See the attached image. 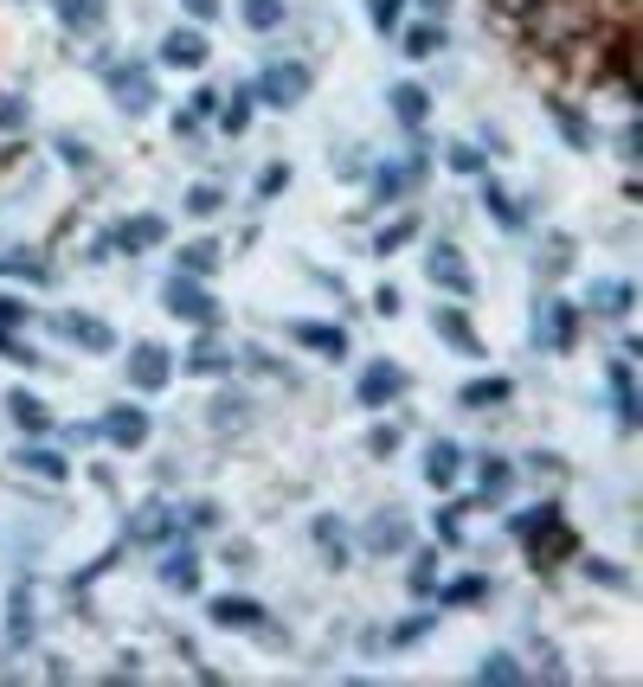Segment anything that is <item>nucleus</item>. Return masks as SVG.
I'll return each mask as SVG.
<instances>
[{"label":"nucleus","instance_id":"obj_33","mask_svg":"<svg viewBox=\"0 0 643 687\" xmlns=\"http://www.w3.org/2000/svg\"><path fill=\"white\" fill-rule=\"evenodd\" d=\"M592 309H598V315H625V309H631V283H605V289H592Z\"/></svg>","mask_w":643,"mask_h":687},{"label":"nucleus","instance_id":"obj_48","mask_svg":"<svg viewBox=\"0 0 643 687\" xmlns=\"http://www.w3.org/2000/svg\"><path fill=\"white\" fill-rule=\"evenodd\" d=\"M0 129H26V103L20 97H0Z\"/></svg>","mask_w":643,"mask_h":687},{"label":"nucleus","instance_id":"obj_55","mask_svg":"<svg viewBox=\"0 0 643 687\" xmlns=\"http://www.w3.org/2000/svg\"><path fill=\"white\" fill-rule=\"evenodd\" d=\"M187 13H194V20H213V13H219V0H187Z\"/></svg>","mask_w":643,"mask_h":687},{"label":"nucleus","instance_id":"obj_54","mask_svg":"<svg viewBox=\"0 0 643 687\" xmlns=\"http://www.w3.org/2000/svg\"><path fill=\"white\" fill-rule=\"evenodd\" d=\"M238 417H245V405H232V399H219L213 405V424H238Z\"/></svg>","mask_w":643,"mask_h":687},{"label":"nucleus","instance_id":"obj_4","mask_svg":"<svg viewBox=\"0 0 643 687\" xmlns=\"http://www.w3.org/2000/svg\"><path fill=\"white\" fill-rule=\"evenodd\" d=\"M258 97H264L271 110L302 103V97H309V65H296V59H284V65H264V77H258Z\"/></svg>","mask_w":643,"mask_h":687},{"label":"nucleus","instance_id":"obj_20","mask_svg":"<svg viewBox=\"0 0 643 687\" xmlns=\"http://www.w3.org/2000/svg\"><path fill=\"white\" fill-rule=\"evenodd\" d=\"M213 623L219 629H264V611L251 598H213Z\"/></svg>","mask_w":643,"mask_h":687},{"label":"nucleus","instance_id":"obj_30","mask_svg":"<svg viewBox=\"0 0 643 687\" xmlns=\"http://www.w3.org/2000/svg\"><path fill=\"white\" fill-rule=\"evenodd\" d=\"M245 26L251 33H277L284 26V0H245Z\"/></svg>","mask_w":643,"mask_h":687},{"label":"nucleus","instance_id":"obj_52","mask_svg":"<svg viewBox=\"0 0 643 687\" xmlns=\"http://www.w3.org/2000/svg\"><path fill=\"white\" fill-rule=\"evenodd\" d=\"M567 258H572V245H567V238H554V245H547V276L567 271Z\"/></svg>","mask_w":643,"mask_h":687},{"label":"nucleus","instance_id":"obj_46","mask_svg":"<svg viewBox=\"0 0 643 687\" xmlns=\"http://www.w3.org/2000/svg\"><path fill=\"white\" fill-rule=\"evenodd\" d=\"M483 682H521V669H515L508 655H490V662H483Z\"/></svg>","mask_w":643,"mask_h":687},{"label":"nucleus","instance_id":"obj_18","mask_svg":"<svg viewBox=\"0 0 643 687\" xmlns=\"http://www.w3.org/2000/svg\"><path fill=\"white\" fill-rule=\"evenodd\" d=\"M508 488H515V470H508L502 457H483V470H477V501L496 508V501H508Z\"/></svg>","mask_w":643,"mask_h":687},{"label":"nucleus","instance_id":"obj_3","mask_svg":"<svg viewBox=\"0 0 643 687\" xmlns=\"http://www.w3.org/2000/svg\"><path fill=\"white\" fill-rule=\"evenodd\" d=\"M103 84H110V97L129 110V116H148L154 110V77H148L136 59H123V65H110L103 71Z\"/></svg>","mask_w":643,"mask_h":687},{"label":"nucleus","instance_id":"obj_51","mask_svg":"<svg viewBox=\"0 0 643 687\" xmlns=\"http://www.w3.org/2000/svg\"><path fill=\"white\" fill-rule=\"evenodd\" d=\"M187 212H219V187H194V193H187Z\"/></svg>","mask_w":643,"mask_h":687},{"label":"nucleus","instance_id":"obj_35","mask_svg":"<svg viewBox=\"0 0 643 687\" xmlns=\"http://www.w3.org/2000/svg\"><path fill=\"white\" fill-rule=\"evenodd\" d=\"M342 534H348V527H342L335 514H322V521H316V547L329 552V559H342V552H348V540H342Z\"/></svg>","mask_w":643,"mask_h":687},{"label":"nucleus","instance_id":"obj_21","mask_svg":"<svg viewBox=\"0 0 643 687\" xmlns=\"http://www.w3.org/2000/svg\"><path fill=\"white\" fill-rule=\"evenodd\" d=\"M289 335H296L302 347H316V353H329V360H342V353H348V335H342V328H329V322H296Z\"/></svg>","mask_w":643,"mask_h":687},{"label":"nucleus","instance_id":"obj_22","mask_svg":"<svg viewBox=\"0 0 643 687\" xmlns=\"http://www.w3.org/2000/svg\"><path fill=\"white\" fill-rule=\"evenodd\" d=\"M7 642H13V649L33 642V591H26V585H13V598H7Z\"/></svg>","mask_w":643,"mask_h":687},{"label":"nucleus","instance_id":"obj_7","mask_svg":"<svg viewBox=\"0 0 643 687\" xmlns=\"http://www.w3.org/2000/svg\"><path fill=\"white\" fill-rule=\"evenodd\" d=\"M431 283L450 289V296H470V289H477V276H470V264H463L457 245H431Z\"/></svg>","mask_w":643,"mask_h":687},{"label":"nucleus","instance_id":"obj_26","mask_svg":"<svg viewBox=\"0 0 643 687\" xmlns=\"http://www.w3.org/2000/svg\"><path fill=\"white\" fill-rule=\"evenodd\" d=\"M161 585H174V591H194V585H200V559H194L187 547L168 552V559H161Z\"/></svg>","mask_w":643,"mask_h":687},{"label":"nucleus","instance_id":"obj_24","mask_svg":"<svg viewBox=\"0 0 643 687\" xmlns=\"http://www.w3.org/2000/svg\"><path fill=\"white\" fill-rule=\"evenodd\" d=\"M611 399H618V424L625 430H638V379H631V366H611Z\"/></svg>","mask_w":643,"mask_h":687},{"label":"nucleus","instance_id":"obj_8","mask_svg":"<svg viewBox=\"0 0 643 687\" xmlns=\"http://www.w3.org/2000/svg\"><path fill=\"white\" fill-rule=\"evenodd\" d=\"M431 328L444 335L450 353H463V360H477V353H483V335L470 328V315H463V309H437V315H431Z\"/></svg>","mask_w":643,"mask_h":687},{"label":"nucleus","instance_id":"obj_25","mask_svg":"<svg viewBox=\"0 0 643 687\" xmlns=\"http://www.w3.org/2000/svg\"><path fill=\"white\" fill-rule=\"evenodd\" d=\"M59 26L65 33H97L103 26V0H59Z\"/></svg>","mask_w":643,"mask_h":687},{"label":"nucleus","instance_id":"obj_27","mask_svg":"<svg viewBox=\"0 0 643 687\" xmlns=\"http://www.w3.org/2000/svg\"><path fill=\"white\" fill-rule=\"evenodd\" d=\"M219 129H225V136H245V129H251V90H232V97L219 103Z\"/></svg>","mask_w":643,"mask_h":687},{"label":"nucleus","instance_id":"obj_47","mask_svg":"<svg viewBox=\"0 0 643 687\" xmlns=\"http://www.w3.org/2000/svg\"><path fill=\"white\" fill-rule=\"evenodd\" d=\"M367 444H373V457H393V450H399V424H380Z\"/></svg>","mask_w":643,"mask_h":687},{"label":"nucleus","instance_id":"obj_44","mask_svg":"<svg viewBox=\"0 0 643 687\" xmlns=\"http://www.w3.org/2000/svg\"><path fill=\"white\" fill-rule=\"evenodd\" d=\"M425 636H431V617H406L399 629H393V642H399V649H412V642H425Z\"/></svg>","mask_w":643,"mask_h":687},{"label":"nucleus","instance_id":"obj_9","mask_svg":"<svg viewBox=\"0 0 643 687\" xmlns=\"http://www.w3.org/2000/svg\"><path fill=\"white\" fill-rule=\"evenodd\" d=\"M168 534H181V514H174L168 501H148V508H136V521H129V540H143V547H161Z\"/></svg>","mask_w":643,"mask_h":687},{"label":"nucleus","instance_id":"obj_28","mask_svg":"<svg viewBox=\"0 0 643 687\" xmlns=\"http://www.w3.org/2000/svg\"><path fill=\"white\" fill-rule=\"evenodd\" d=\"M437 598H444V604H483V598H490V578H483V572H463V578H450Z\"/></svg>","mask_w":643,"mask_h":687},{"label":"nucleus","instance_id":"obj_36","mask_svg":"<svg viewBox=\"0 0 643 687\" xmlns=\"http://www.w3.org/2000/svg\"><path fill=\"white\" fill-rule=\"evenodd\" d=\"M412 232H419V218H399V225H386V232L373 238V251H386V258H393V251H406V245H412Z\"/></svg>","mask_w":643,"mask_h":687},{"label":"nucleus","instance_id":"obj_37","mask_svg":"<svg viewBox=\"0 0 643 687\" xmlns=\"http://www.w3.org/2000/svg\"><path fill=\"white\" fill-rule=\"evenodd\" d=\"M437 46H444V26H412V33H406V52H412V59H431V52H437Z\"/></svg>","mask_w":643,"mask_h":687},{"label":"nucleus","instance_id":"obj_45","mask_svg":"<svg viewBox=\"0 0 643 687\" xmlns=\"http://www.w3.org/2000/svg\"><path fill=\"white\" fill-rule=\"evenodd\" d=\"M284 187H289V167H284V161H271V167L258 174V193L271 200V193H284Z\"/></svg>","mask_w":643,"mask_h":687},{"label":"nucleus","instance_id":"obj_16","mask_svg":"<svg viewBox=\"0 0 643 687\" xmlns=\"http://www.w3.org/2000/svg\"><path fill=\"white\" fill-rule=\"evenodd\" d=\"M161 59H168V65H207V33L174 26V33L161 39Z\"/></svg>","mask_w":643,"mask_h":687},{"label":"nucleus","instance_id":"obj_13","mask_svg":"<svg viewBox=\"0 0 643 687\" xmlns=\"http://www.w3.org/2000/svg\"><path fill=\"white\" fill-rule=\"evenodd\" d=\"M399 386H406V373L393 366V360H373L367 373H360V405H386V399H399Z\"/></svg>","mask_w":643,"mask_h":687},{"label":"nucleus","instance_id":"obj_32","mask_svg":"<svg viewBox=\"0 0 643 687\" xmlns=\"http://www.w3.org/2000/svg\"><path fill=\"white\" fill-rule=\"evenodd\" d=\"M20 463H26L33 476H46V482H65V457H52V450H39V444L20 450Z\"/></svg>","mask_w":643,"mask_h":687},{"label":"nucleus","instance_id":"obj_41","mask_svg":"<svg viewBox=\"0 0 643 687\" xmlns=\"http://www.w3.org/2000/svg\"><path fill=\"white\" fill-rule=\"evenodd\" d=\"M412 591H419V598L437 591V552H419V559H412Z\"/></svg>","mask_w":643,"mask_h":687},{"label":"nucleus","instance_id":"obj_49","mask_svg":"<svg viewBox=\"0 0 643 687\" xmlns=\"http://www.w3.org/2000/svg\"><path fill=\"white\" fill-rule=\"evenodd\" d=\"M450 167H457V174H483V154H477V148H450Z\"/></svg>","mask_w":643,"mask_h":687},{"label":"nucleus","instance_id":"obj_5","mask_svg":"<svg viewBox=\"0 0 643 687\" xmlns=\"http://www.w3.org/2000/svg\"><path fill=\"white\" fill-rule=\"evenodd\" d=\"M161 302H168L174 315H187V322H219V302L200 289V276H181V271H174V283L161 289Z\"/></svg>","mask_w":643,"mask_h":687},{"label":"nucleus","instance_id":"obj_34","mask_svg":"<svg viewBox=\"0 0 643 687\" xmlns=\"http://www.w3.org/2000/svg\"><path fill=\"white\" fill-rule=\"evenodd\" d=\"M483 200H490V212H496V218H502V225H508V232H521V207H515V200L502 193L496 180H483Z\"/></svg>","mask_w":643,"mask_h":687},{"label":"nucleus","instance_id":"obj_1","mask_svg":"<svg viewBox=\"0 0 643 687\" xmlns=\"http://www.w3.org/2000/svg\"><path fill=\"white\" fill-rule=\"evenodd\" d=\"M592 20H598L592 0H534V7H528V26H534V39H541L547 52H567Z\"/></svg>","mask_w":643,"mask_h":687},{"label":"nucleus","instance_id":"obj_17","mask_svg":"<svg viewBox=\"0 0 643 687\" xmlns=\"http://www.w3.org/2000/svg\"><path fill=\"white\" fill-rule=\"evenodd\" d=\"M457 470H463V450H457L450 437H437V444L425 450V482H431V488H450Z\"/></svg>","mask_w":643,"mask_h":687},{"label":"nucleus","instance_id":"obj_23","mask_svg":"<svg viewBox=\"0 0 643 687\" xmlns=\"http://www.w3.org/2000/svg\"><path fill=\"white\" fill-rule=\"evenodd\" d=\"M7 412H13V424H20L26 437H46V430H52V412H46L33 392H13V399H7Z\"/></svg>","mask_w":643,"mask_h":687},{"label":"nucleus","instance_id":"obj_12","mask_svg":"<svg viewBox=\"0 0 643 687\" xmlns=\"http://www.w3.org/2000/svg\"><path fill=\"white\" fill-rule=\"evenodd\" d=\"M59 335H65L72 347H84V353H110V347H116V335H110L97 315H77V309L72 315H59Z\"/></svg>","mask_w":643,"mask_h":687},{"label":"nucleus","instance_id":"obj_6","mask_svg":"<svg viewBox=\"0 0 643 687\" xmlns=\"http://www.w3.org/2000/svg\"><path fill=\"white\" fill-rule=\"evenodd\" d=\"M168 373H174V353H168L161 341H136V347H129V386L161 392V386H168Z\"/></svg>","mask_w":643,"mask_h":687},{"label":"nucleus","instance_id":"obj_38","mask_svg":"<svg viewBox=\"0 0 643 687\" xmlns=\"http://www.w3.org/2000/svg\"><path fill=\"white\" fill-rule=\"evenodd\" d=\"M187 366H194V373H225V366H232V353L213 347V341H200L194 353H187Z\"/></svg>","mask_w":643,"mask_h":687},{"label":"nucleus","instance_id":"obj_31","mask_svg":"<svg viewBox=\"0 0 643 687\" xmlns=\"http://www.w3.org/2000/svg\"><path fill=\"white\" fill-rule=\"evenodd\" d=\"M412 174H419V167H380V174H373V200H399V193L412 187Z\"/></svg>","mask_w":643,"mask_h":687},{"label":"nucleus","instance_id":"obj_10","mask_svg":"<svg viewBox=\"0 0 643 687\" xmlns=\"http://www.w3.org/2000/svg\"><path fill=\"white\" fill-rule=\"evenodd\" d=\"M534 347H572L579 341V309L572 302H547V315H534Z\"/></svg>","mask_w":643,"mask_h":687},{"label":"nucleus","instance_id":"obj_15","mask_svg":"<svg viewBox=\"0 0 643 687\" xmlns=\"http://www.w3.org/2000/svg\"><path fill=\"white\" fill-rule=\"evenodd\" d=\"M406 534H412V521H406L399 508H393V514H373V521H367V552H399Z\"/></svg>","mask_w":643,"mask_h":687},{"label":"nucleus","instance_id":"obj_57","mask_svg":"<svg viewBox=\"0 0 643 687\" xmlns=\"http://www.w3.org/2000/svg\"><path fill=\"white\" fill-rule=\"evenodd\" d=\"M431 7H437V0H431Z\"/></svg>","mask_w":643,"mask_h":687},{"label":"nucleus","instance_id":"obj_19","mask_svg":"<svg viewBox=\"0 0 643 687\" xmlns=\"http://www.w3.org/2000/svg\"><path fill=\"white\" fill-rule=\"evenodd\" d=\"M386 103H393V116H399L406 129H419V123L431 116V97L419 90V84H393V90H386Z\"/></svg>","mask_w":643,"mask_h":687},{"label":"nucleus","instance_id":"obj_53","mask_svg":"<svg viewBox=\"0 0 643 687\" xmlns=\"http://www.w3.org/2000/svg\"><path fill=\"white\" fill-rule=\"evenodd\" d=\"M585 572H592V578H598V585H625V572H618V565H605V559H592V565H585Z\"/></svg>","mask_w":643,"mask_h":687},{"label":"nucleus","instance_id":"obj_42","mask_svg":"<svg viewBox=\"0 0 643 687\" xmlns=\"http://www.w3.org/2000/svg\"><path fill=\"white\" fill-rule=\"evenodd\" d=\"M457 527H463V508H444V514H437V547H457V540H463Z\"/></svg>","mask_w":643,"mask_h":687},{"label":"nucleus","instance_id":"obj_29","mask_svg":"<svg viewBox=\"0 0 643 687\" xmlns=\"http://www.w3.org/2000/svg\"><path fill=\"white\" fill-rule=\"evenodd\" d=\"M219 264V245L213 238H200V245H181V264H174V271L181 276H207Z\"/></svg>","mask_w":643,"mask_h":687},{"label":"nucleus","instance_id":"obj_2","mask_svg":"<svg viewBox=\"0 0 643 687\" xmlns=\"http://www.w3.org/2000/svg\"><path fill=\"white\" fill-rule=\"evenodd\" d=\"M515 534H521V547L534 565H554V559H567L572 552V534L547 514V508H528V514H515Z\"/></svg>","mask_w":643,"mask_h":687},{"label":"nucleus","instance_id":"obj_43","mask_svg":"<svg viewBox=\"0 0 643 687\" xmlns=\"http://www.w3.org/2000/svg\"><path fill=\"white\" fill-rule=\"evenodd\" d=\"M399 7H406V0H367V13H373V26H380V33H393V26H399Z\"/></svg>","mask_w":643,"mask_h":687},{"label":"nucleus","instance_id":"obj_14","mask_svg":"<svg viewBox=\"0 0 643 687\" xmlns=\"http://www.w3.org/2000/svg\"><path fill=\"white\" fill-rule=\"evenodd\" d=\"M103 437H110L116 450H143V444H148V412H136V405H116V412L103 417Z\"/></svg>","mask_w":643,"mask_h":687},{"label":"nucleus","instance_id":"obj_11","mask_svg":"<svg viewBox=\"0 0 643 687\" xmlns=\"http://www.w3.org/2000/svg\"><path fill=\"white\" fill-rule=\"evenodd\" d=\"M161 238H168V218L136 212V218H123V225H116V238H110V245H116V251H154Z\"/></svg>","mask_w":643,"mask_h":687},{"label":"nucleus","instance_id":"obj_39","mask_svg":"<svg viewBox=\"0 0 643 687\" xmlns=\"http://www.w3.org/2000/svg\"><path fill=\"white\" fill-rule=\"evenodd\" d=\"M554 123H560V136H567L572 148H592V129L579 123V110H567V103H554Z\"/></svg>","mask_w":643,"mask_h":687},{"label":"nucleus","instance_id":"obj_50","mask_svg":"<svg viewBox=\"0 0 643 687\" xmlns=\"http://www.w3.org/2000/svg\"><path fill=\"white\" fill-rule=\"evenodd\" d=\"M59 154H65L72 167H90V148H84V141H77V136H59Z\"/></svg>","mask_w":643,"mask_h":687},{"label":"nucleus","instance_id":"obj_56","mask_svg":"<svg viewBox=\"0 0 643 687\" xmlns=\"http://www.w3.org/2000/svg\"><path fill=\"white\" fill-rule=\"evenodd\" d=\"M490 7H502V13H528L534 0H490Z\"/></svg>","mask_w":643,"mask_h":687},{"label":"nucleus","instance_id":"obj_40","mask_svg":"<svg viewBox=\"0 0 643 687\" xmlns=\"http://www.w3.org/2000/svg\"><path fill=\"white\" fill-rule=\"evenodd\" d=\"M496 399H508V379H477V386H463V405H496Z\"/></svg>","mask_w":643,"mask_h":687}]
</instances>
